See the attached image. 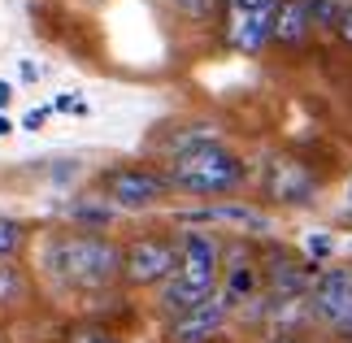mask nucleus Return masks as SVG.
<instances>
[{"label": "nucleus", "mask_w": 352, "mask_h": 343, "mask_svg": "<svg viewBox=\"0 0 352 343\" xmlns=\"http://www.w3.org/2000/svg\"><path fill=\"white\" fill-rule=\"evenodd\" d=\"M44 269L65 287L100 291L122 274V248L100 235H52L44 243Z\"/></svg>", "instance_id": "obj_1"}, {"label": "nucleus", "mask_w": 352, "mask_h": 343, "mask_svg": "<svg viewBox=\"0 0 352 343\" xmlns=\"http://www.w3.org/2000/svg\"><path fill=\"white\" fill-rule=\"evenodd\" d=\"M170 183L183 191H196V196H226L243 183V161L222 144H196L174 153L170 161Z\"/></svg>", "instance_id": "obj_2"}, {"label": "nucleus", "mask_w": 352, "mask_h": 343, "mask_svg": "<svg viewBox=\"0 0 352 343\" xmlns=\"http://www.w3.org/2000/svg\"><path fill=\"white\" fill-rule=\"evenodd\" d=\"M122 274L135 287H157L170 283L179 274V243L170 239H135L126 252H122Z\"/></svg>", "instance_id": "obj_3"}, {"label": "nucleus", "mask_w": 352, "mask_h": 343, "mask_svg": "<svg viewBox=\"0 0 352 343\" xmlns=\"http://www.w3.org/2000/svg\"><path fill=\"white\" fill-rule=\"evenodd\" d=\"M218 269H222V256H218V243H213L205 230H183L179 235V274L187 287L213 296L218 291Z\"/></svg>", "instance_id": "obj_4"}, {"label": "nucleus", "mask_w": 352, "mask_h": 343, "mask_svg": "<svg viewBox=\"0 0 352 343\" xmlns=\"http://www.w3.org/2000/svg\"><path fill=\"white\" fill-rule=\"evenodd\" d=\"M100 187H104V200L118 204V209H148V204H157V200L170 191V178H161V174H153V170L122 166V170H109V174H104Z\"/></svg>", "instance_id": "obj_5"}, {"label": "nucleus", "mask_w": 352, "mask_h": 343, "mask_svg": "<svg viewBox=\"0 0 352 343\" xmlns=\"http://www.w3.org/2000/svg\"><path fill=\"white\" fill-rule=\"evenodd\" d=\"M226 39L239 52H261L274 39V9H235L226 5Z\"/></svg>", "instance_id": "obj_6"}, {"label": "nucleus", "mask_w": 352, "mask_h": 343, "mask_svg": "<svg viewBox=\"0 0 352 343\" xmlns=\"http://www.w3.org/2000/svg\"><path fill=\"white\" fill-rule=\"evenodd\" d=\"M226 313H231V300H226L222 291H213L209 300H200V305L192 313H183V318H174V343H205L222 331Z\"/></svg>", "instance_id": "obj_7"}, {"label": "nucleus", "mask_w": 352, "mask_h": 343, "mask_svg": "<svg viewBox=\"0 0 352 343\" xmlns=\"http://www.w3.org/2000/svg\"><path fill=\"white\" fill-rule=\"evenodd\" d=\"M309 305H314V313H318L327 326H335V331H340V322L348 318V309H352V269H327V274L314 283Z\"/></svg>", "instance_id": "obj_8"}, {"label": "nucleus", "mask_w": 352, "mask_h": 343, "mask_svg": "<svg viewBox=\"0 0 352 343\" xmlns=\"http://www.w3.org/2000/svg\"><path fill=\"white\" fill-rule=\"evenodd\" d=\"M314 174H309L300 161H287V157H278V161H270V174H265V191L274 200L283 204H309L314 200Z\"/></svg>", "instance_id": "obj_9"}, {"label": "nucleus", "mask_w": 352, "mask_h": 343, "mask_svg": "<svg viewBox=\"0 0 352 343\" xmlns=\"http://www.w3.org/2000/svg\"><path fill=\"white\" fill-rule=\"evenodd\" d=\"M314 26V13H309V0H278L274 5V39L278 44H300Z\"/></svg>", "instance_id": "obj_10"}, {"label": "nucleus", "mask_w": 352, "mask_h": 343, "mask_svg": "<svg viewBox=\"0 0 352 343\" xmlns=\"http://www.w3.org/2000/svg\"><path fill=\"white\" fill-rule=\"evenodd\" d=\"M183 222H235L248 230H270V217L248 209V204H218V209H205V213H183Z\"/></svg>", "instance_id": "obj_11"}, {"label": "nucleus", "mask_w": 352, "mask_h": 343, "mask_svg": "<svg viewBox=\"0 0 352 343\" xmlns=\"http://www.w3.org/2000/svg\"><path fill=\"white\" fill-rule=\"evenodd\" d=\"M200 300H209L205 291H196V287H187L183 278H170V283H161V309L174 313V318H183V313H192Z\"/></svg>", "instance_id": "obj_12"}, {"label": "nucleus", "mask_w": 352, "mask_h": 343, "mask_svg": "<svg viewBox=\"0 0 352 343\" xmlns=\"http://www.w3.org/2000/svg\"><path fill=\"white\" fill-rule=\"evenodd\" d=\"M26 296V278L13 261H0V305H18Z\"/></svg>", "instance_id": "obj_13"}, {"label": "nucleus", "mask_w": 352, "mask_h": 343, "mask_svg": "<svg viewBox=\"0 0 352 343\" xmlns=\"http://www.w3.org/2000/svg\"><path fill=\"white\" fill-rule=\"evenodd\" d=\"M22 243H26L22 222H13V217H0V261H13V256L22 252Z\"/></svg>", "instance_id": "obj_14"}, {"label": "nucleus", "mask_w": 352, "mask_h": 343, "mask_svg": "<svg viewBox=\"0 0 352 343\" xmlns=\"http://www.w3.org/2000/svg\"><path fill=\"white\" fill-rule=\"evenodd\" d=\"M109 209L104 204H74V222H87V226H109Z\"/></svg>", "instance_id": "obj_15"}, {"label": "nucleus", "mask_w": 352, "mask_h": 343, "mask_svg": "<svg viewBox=\"0 0 352 343\" xmlns=\"http://www.w3.org/2000/svg\"><path fill=\"white\" fill-rule=\"evenodd\" d=\"M305 248H309V256H318V261H322V256H331V252H335V239H331V235H309V239H305Z\"/></svg>", "instance_id": "obj_16"}, {"label": "nucleus", "mask_w": 352, "mask_h": 343, "mask_svg": "<svg viewBox=\"0 0 352 343\" xmlns=\"http://www.w3.org/2000/svg\"><path fill=\"white\" fill-rule=\"evenodd\" d=\"M179 13H192V18H205V13L213 9V0H170Z\"/></svg>", "instance_id": "obj_17"}, {"label": "nucleus", "mask_w": 352, "mask_h": 343, "mask_svg": "<svg viewBox=\"0 0 352 343\" xmlns=\"http://www.w3.org/2000/svg\"><path fill=\"white\" fill-rule=\"evenodd\" d=\"M335 31H340L348 44H352V9H340V18H335Z\"/></svg>", "instance_id": "obj_18"}, {"label": "nucleus", "mask_w": 352, "mask_h": 343, "mask_svg": "<svg viewBox=\"0 0 352 343\" xmlns=\"http://www.w3.org/2000/svg\"><path fill=\"white\" fill-rule=\"evenodd\" d=\"M44 118H48V109H31V113L22 118V126L26 131H39V126H44Z\"/></svg>", "instance_id": "obj_19"}, {"label": "nucleus", "mask_w": 352, "mask_h": 343, "mask_svg": "<svg viewBox=\"0 0 352 343\" xmlns=\"http://www.w3.org/2000/svg\"><path fill=\"white\" fill-rule=\"evenodd\" d=\"M74 343H113V339H109V335H78Z\"/></svg>", "instance_id": "obj_20"}, {"label": "nucleus", "mask_w": 352, "mask_h": 343, "mask_svg": "<svg viewBox=\"0 0 352 343\" xmlns=\"http://www.w3.org/2000/svg\"><path fill=\"white\" fill-rule=\"evenodd\" d=\"M9 100H13V87H9V83H0V109H5Z\"/></svg>", "instance_id": "obj_21"}, {"label": "nucleus", "mask_w": 352, "mask_h": 343, "mask_svg": "<svg viewBox=\"0 0 352 343\" xmlns=\"http://www.w3.org/2000/svg\"><path fill=\"white\" fill-rule=\"evenodd\" d=\"M344 209L352 213V178H348V187H344Z\"/></svg>", "instance_id": "obj_22"}, {"label": "nucleus", "mask_w": 352, "mask_h": 343, "mask_svg": "<svg viewBox=\"0 0 352 343\" xmlns=\"http://www.w3.org/2000/svg\"><path fill=\"white\" fill-rule=\"evenodd\" d=\"M9 131H13V122H9L5 113H0V135H9Z\"/></svg>", "instance_id": "obj_23"}, {"label": "nucleus", "mask_w": 352, "mask_h": 343, "mask_svg": "<svg viewBox=\"0 0 352 343\" xmlns=\"http://www.w3.org/2000/svg\"><path fill=\"white\" fill-rule=\"evenodd\" d=\"M348 248H352V243H348Z\"/></svg>", "instance_id": "obj_24"}]
</instances>
